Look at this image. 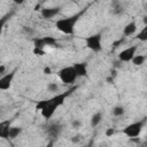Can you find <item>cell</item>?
Returning a JSON list of instances; mask_svg holds the SVG:
<instances>
[{
    "mask_svg": "<svg viewBox=\"0 0 147 147\" xmlns=\"http://www.w3.org/2000/svg\"><path fill=\"white\" fill-rule=\"evenodd\" d=\"M101 119H102V113H101V111H96V113L93 114L92 117H91V126H92V127L98 126V125L100 124Z\"/></svg>",
    "mask_w": 147,
    "mask_h": 147,
    "instance_id": "cell-13",
    "label": "cell"
},
{
    "mask_svg": "<svg viewBox=\"0 0 147 147\" xmlns=\"http://www.w3.org/2000/svg\"><path fill=\"white\" fill-rule=\"evenodd\" d=\"M84 10L78 13V14H75L72 16H69V17H64V18H60L55 22V28L64 33V34H72L74 33V29H75V25L78 21V18L83 15Z\"/></svg>",
    "mask_w": 147,
    "mask_h": 147,
    "instance_id": "cell-1",
    "label": "cell"
},
{
    "mask_svg": "<svg viewBox=\"0 0 147 147\" xmlns=\"http://www.w3.org/2000/svg\"><path fill=\"white\" fill-rule=\"evenodd\" d=\"M11 126V122L9 119L0 122V138L9 139V129Z\"/></svg>",
    "mask_w": 147,
    "mask_h": 147,
    "instance_id": "cell-7",
    "label": "cell"
},
{
    "mask_svg": "<svg viewBox=\"0 0 147 147\" xmlns=\"http://www.w3.org/2000/svg\"><path fill=\"white\" fill-rule=\"evenodd\" d=\"M137 39L140 41H147V24L140 30V32H138Z\"/></svg>",
    "mask_w": 147,
    "mask_h": 147,
    "instance_id": "cell-17",
    "label": "cell"
},
{
    "mask_svg": "<svg viewBox=\"0 0 147 147\" xmlns=\"http://www.w3.org/2000/svg\"><path fill=\"white\" fill-rule=\"evenodd\" d=\"M115 133V129H113V127H109V129H107V131H106V137H111L113 134Z\"/></svg>",
    "mask_w": 147,
    "mask_h": 147,
    "instance_id": "cell-23",
    "label": "cell"
},
{
    "mask_svg": "<svg viewBox=\"0 0 147 147\" xmlns=\"http://www.w3.org/2000/svg\"><path fill=\"white\" fill-rule=\"evenodd\" d=\"M32 53L34 55H37V56H42V55L46 54V52L44 51V48H38V47H34L33 51H32Z\"/></svg>",
    "mask_w": 147,
    "mask_h": 147,
    "instance_id": "cell-21",
    "label": "cell"
},
{
    "mask_svg": "<svg viewBox=\"0 0 147 147\" xmlns=\"http://www.w3.org/2000/svg\"><path fill=\"white\" fill-rule=\"evenodd\" d=\"M5 71H6V65H5V64H0V76L6 75Z\"/></svg>",
    "mask_w": 147,
    "mask_h": 147,
    "instance_id": "cell-24",
    "label": "cell"
},
{
    "mask_svg": "<svg viewBox=\"0 0 147 147\" xmlns=\"http://www.w3.org/2000/svg\"><path fill=\"white\" fill-rule=\"evenodd\" d=\"M86 47L88 49H91L94 53H99L102 51V44H101V33H95V34H91L88 37L84 38Z\"/></svg>",
    "mask_w": 147,
    "mask_h": 147,
    "instance_id": "cell-4",
    "label": "cell"
},
{
    "mask_svg": "<svg viewBox=\"0 0 147 147\" xmlns=\"http://www.w3.org/2000/svg\"><path fill=\"white\" fill-rule=\"evenodd\" d=\"M107 83L114 84V77H113V76H109V77H107Z\"/></svg>",
    "mask_w": 147,
    "mask_h": 147,
    "instance_id": "cell-29",
    "label": "cell"
},
{
    "mask_svg": "<svg viewBox=\"0 0 147 147\" xmlns=\"http://www.w3.org/2000/svg\"><path fill=\"white\" fill-rule=\"evenodd\" d=\"M61 11V8L60 7H51V8H44L41 9V16L44 18H53L54 16H56Z\"/></svg>",
    "mask_w": 147,
    "mask_h": 147,
    "instance_id": "cell-8",
    "label": "cell"
},
{
    "mask_svg": "<svg viewBox=\"0 0 147 147\" xmlns=\"http://www.w3.org/2000/svg\"><path fill=\"white\" fill-rule=\"evenodd\" d=\"M15 74H16V69H14L13 71L1 76L0 78V90L1 91H7L10 88L11 86V83H13V79L15 77Z\"/></svg>",
    "mask_w": 147,
    "mask_h": 147,
    "instance_id": "cell-6",
    "label": "cell"
},
{
    "mask_svg": "<svg viewBox=\"0 0 147 147\" xmlns=\"http://www.w3.org/2000/svg\"><path fill=\"white\" fill-rule=\"evenodd\" d=\"M33 46L34 47H38V48H45L46 44H45L44 38H39V37L33 38Z\"/></svg>",
    "mask_w": 147,
    "mask_h": 147,
    "instance_id": "cell-18",
    "label": "cell"
},
{
    "mask_svg": "<svg viewBox=\"0 0 147 147\" xmlns=\"http://www.w3.org/2000/svg\"><path fill=\"white\" fill-rule=\"evenodd\" d=\"M145 61H146V56H144V55H137V54H136L131 62L133 63V65L139 67V65H142Z\"/></svg>",
    "mask_w": 147,
    "mask_h": 147,
    "instance_id": "cell-15",
    "label": "cell"
},
{
    "mask_svg": "<svg viewBox=\"0 0 147 147\" xmlns=\"http://www.w3.org/2000/svg\"><path fill=\"white\" fill-rule=\"evenodd\" d=\"M74 68H75L78 77H86L87 76V63L86 62L74 63Z\"/></svg>",
    "mask_w": 147,
    "mask_h": 147,
    "instance_id": "cell-9",
    "label": "cell"
},
{
    "mask_svg": "<svg viewBox=\"0 0 147 147\" xmlns=\"http://www.w3.org/2000/svg\"><path fill=\"white\" fill-rule=\"evenodd\" d=\"M24 1H25V0H13V2H14L15 5H23Z\"/></svg>",
    "mask_w": 147,
    "mask_h": 147,
    "instance_id": "cell-28",
    "label": "cell"
},
{
    "mask_svg": "<svg viewBox=\"0 0 147 147\" xmlns=\"http://www.w3.org/2000/svg\"><path fill=\"white\" fill-rule=\"evenodd\" d=\"M121 64H122V61H119V60H118V61H115V62H114V68H115V69L118 68V67L121 68Z\"/></svg>",
    "mask_w": 147,
    "mask_h": 147,
    "instance_id": "cell-26",
    "label": "cell"
},
{
    "mask_svg": "<svg viewBox=\"0 0 147 147\" xmlns=\"http://www.w3.org/2000/svg\"><path fill=\"white\" fill-rule=\"evenodd\" d=\"M110 11H111V14H114V15H119V14H122V13L124 11L123 6H122V3L119 2V0H113V1H111Z\"/></svg>",
    "mask_w": 147,
    "mask_h": 147,
    "instance_id": "cell-11",
    "label": "cell"
},
{
    "mask_svg": "<svg viewBox=\"0 0 147 147\" xmlns=\"http://www.w3.org/2000/svg\"><path fill=\"white\" fill-rule=\"evenodd\" d=\"M125 114V108L123 106H115L113 108V115L115 117H119V116H123Z\"/></svg>",
    "mask_w": 147,
    "mask_h": 147,
    "instance_id": "cell-16",
    "label": "cell"
},
{
    "mask_svg": "<svg viewBox=\"0 0 147 147\" xmlns=\"http://www.w3.org/2000/svg\"><path fill=\"white\" fill-rule=\"evenodd\" d=\"M80 125H82V122H80L79 119H75V121H72V127H74V129H79Z\"/></svg>",
    "mask_w": 147,
    "mask_h": 147,
    "instance_id": "cell-22",
    "label": "cell"
},
{
    "mask_svg": "<svg viewBox=\"0 0 147 147\" xmlns=\"http://www.w3.org/2000/svg\"><path fill=\"white\" fill-rule=\"evenodd\" d=\"M44 74H46V75H51V74H52L51 68H49V67H46V68L44 69Z\"/></svg>",
    "mask_w": 147,
    "mask_h": 147,
    "instance_id": "cell-27",
    "label": "cell"
},
{
    "mask_svg": "<svg viewBox=\"0 0 147 147\" xmlns=\"http://www.w3.org/2000/svg\"><path fill=\"white\" fill-rule=\"evenodd\" d=\"M57 75H59L60 80L62 83H64V84H74L76 82V79L78 78L77 72H76L74 65L62 68L61 70H59Z\"/></svg>",
    "mask_w": 147,
    "mask_h": 147,
    "instance_id": "cell-2",
    "label": "cell"
},
{
    "mask_svg": "<svg viewBox=\"0 0 147 147\" xmlns=\"http://www.w3.org/2000/svg\"><path fill=\"white\" fill-rule=\"evenodd\" d=\"M137 53V46H130L118 53V60L122 62H130Z\"/></svg>",
    "mask_w": 147,
    "mask_h": 147,
    "instance_id": "cell-5",
    "label": "cell"
},
{
    "mask_svg": "<svg viewBox=\"0 0 147 147\" xmlns=\"http://www.w3.org/2000/svg\"><path fill=\"white\" fill-rule=\"evenodd\" d=\"M42 38L45 40L46 46H56V44H57L56 39L54 37H52V36H46V37H42Z\"/></svg>",
    "mask_w": 147,
    "mask_h": 147,
    "instance_id": "cell-19",
    "label": "cell"
},
{
    "mask_svg": "<svg viewBox=\"0 0 147 147\" xmlns=\"http://www.w3.org/2000/svg\"><path fill=\"white\" fill-rule=\"evenodd\" d=\"M22 132V127L21 126H10L9 129V139H15L17 138Z\"/></svg>",
    "mask_w": 147,
    "mask_h": 147,
    "instance_id": "cell-14",
    "label": "cell"
},
{
    "mask_svg": "<svg viewBox=\"0 0 147 147\" xmlns=\"http://www.w3.org/2000/svg\"><path fill=\"white\" fill-rule=\"evenodd\" d=\"M136 31H137V24H136V22H129L124 26V29H123V36L124 37L132 36V34L136 33Z\"/></svg>",
    "mask_w": 147,
    "mask_h": 147,
    "instance_id": "cell-10",
    "label": "cell"
},
{
    "mask_svg": "<svg viewBox=\"0 0 147 147\" xmlns=\"http://www.w3.org/2000/svg\"><path fill=\"white\" fill-rule=\"evenodd\" d=\"M145 123H146V118H144L142 121L133 122V123L129 124L127 126H125V127L123 129V133H124L127 138H137V137L140 136Z\"/></svg>",
    "mask_w": 147,
    "mask_h": 147,
    "instance_id": "cell-3",
    "label": "cell"
},
{
    "mask_svg": "<svg viewBox=\"0 0 147 147\" xmlns=\"http://www.w3.org/2000/svg\"><path fill=\"white\" fill-rule=\"evenodd\" d=\"M47 90H48L49 92H53V93H55V92H59V90H60V86H59V84H57V83H54V82H52V83H48V85H47Z\"/></svg>",
    "mask_w": 147,
    "mask_h": 147,
    "instance_id": "cell-20",
    "label": "cell"
},
{
    "mask_svg": "<svg viewBox=\"0 0 147 147\" xmlns=\"http://www.w3.org/2000/svg\"><path fill=\"white\" fill-rule=\"evenodd\" d=\"M47 132H48V134H49L52 138H56V137L60 134V132H61V126H60V124H59V123L52 124V125L48 127Z\"/></svg>",
    "mask_w": 147,
    "mask_h": 147,
    "instance_id": "cell-12",
    "label": "cell"
},
{
    "mask_svg": "<svg viewBox=\"0 0 147 147\" xmlns=\"http://www.w3.org/2000/svg\"><path fill=\"white\" fill-rule=\"evenodd\" d=\"M70 140H71V142H74V144H77V142H79L80 138H79V136H75V137H72Z\"/></svg>",
    "mask_w": 147,
    "mask_h": 147,
    "instance_id": "cell-25",
    "label": "cell"
}]
</instances>
